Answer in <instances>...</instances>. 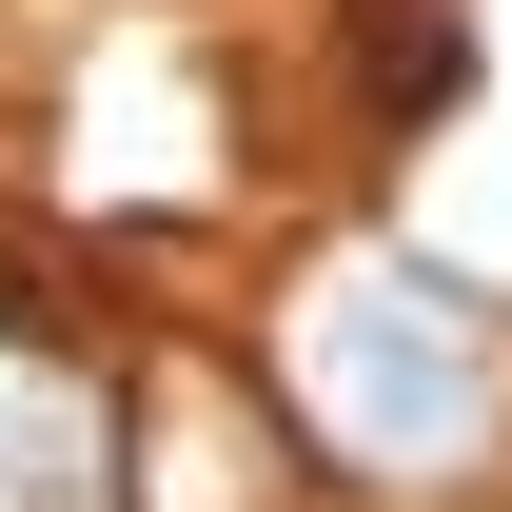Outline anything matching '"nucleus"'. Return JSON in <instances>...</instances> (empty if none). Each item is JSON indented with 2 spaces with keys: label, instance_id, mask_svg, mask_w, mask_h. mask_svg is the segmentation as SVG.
<instances>
[{
  "label": "nucleus",
  "instance_id": "1",
  "mask_svg": "<svg viewBox=\"0 0 512 512\" xmlns=\"http://www.w3.org/2000/svg\"><path fill=\"white\" fill-rule=\"evenodd\" d=\"M276 414L355 493H473L493 434H512V355H493V316L453 276H414L394 237H335L276 296Z\"/></svg>",
  "mask_w": 512,
  "mask_h": 512
},
{
  "label": "nucleus",
  "instance_id": "2",
  "mask_svg": "<svg viewBox=\"0 0 512 512\" xmlns=\"http://www.w3.org/2000/svg\"><path fill=\"white\" fill-rule=\"evenodd\" d=\"M119 512H316V473H296V414L256 394V355H217V335H158L119 394Z\"/></svg>",
  "mask_w": 512,
  "mask_h": 512
}]
</instances>
